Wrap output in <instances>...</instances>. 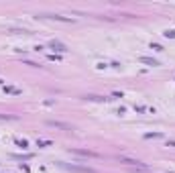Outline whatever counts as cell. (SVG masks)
Instances as JSON below:
<instances>
[{"label":"cell","mask_w":175,"mask_h":173,"mask_svg":"<svg viewBox=\"0 0 175 173\" xmlns=\"http://www.w3.org/2000/svg\"><path fill=\"white\" fill-rule=\"evenodd\" d=\"M37 145H39V147H47V145H51V143H49V141H39Z\"/></svg>","instance_id":"10"},{"label":"cell","mask_w":175,"mask_h":173,"mask_svg":"<svg viewBox=\"0 0 175 173\" xmlns=\"http://www.w3.org/2000/svg\"><path fill=\"white\" fill-rule=\"evenodd\" d=\"M4 92H8V94H18L16 88H4Z\"/></svg>","instance_id":"7"},{"label":"cell","mask_w":175,"mask_h":173,"mask_svg":"<svg viewBox=\"0 0 175 173\" xmlns=\"http://www.w3.org/2000/svg\"><path fill=\"white\" fill-rule=\"evenodd\" d=\"M16 145H18L20 149H27V147H29V143H27V141H20V138L16 141Z\"/></svg>","instance_id":"6"},{"label":"cell","mask_w":175,"mask_h":173,"mask_svg":"<svg viewBox=\"0 0 175 173\" xmlns=\"http://www.w3.org/2000/svg\"><path fill=\"white\" fill-rule=\"evenodd\" d=\"M165 37H175V29H171V31H165Z\"/></svg>","instance_id":"9"},{"label":"cell","mask_w":175,"mask_h":173,"mask_svg":"<svg viewBox=\"0 0 175 173\" xmlns=\"http://www.w3.org/2000/svg\"><path fill=\"white\" fill-rule=\"evenodd\" d=\"M120 161H122V163H126V165H132V167H134V165H136V167H145V163H140L138 159H128V157H120Z\"/></svg>","instance_id":"2"},{"label":"cell","mask_w":175,"mask_h":173,"mask_svg":"<svg viewBox=\"0 0 175 173\" xmlns=\"http://www.w3.org/2000/svg\"><path fill=\"white\" fill-rule=\"evenodd\" d=\"M49 126H55V129H63V130H71V126L69 124H65V122H55V120H49L47 122Z\"/></svg>","instance_id":"4"},{"label":"cell","mask_w":175,"mask_h":173,"mask_svg":"<svg viewBox=\"0 0 175 173\" xmlns=\"http://www.w3.org/2000/svg\"><path fill=\"white\" fill-rule=\"evenodd\" d=\"M65 169H69V171H78V173H96L92 167H78V165H63Z\"/></svg>","instance_id":"1"},{"label":"cell","mask_w":175,"mask_h":173,"mask_svg":"<svg viewBox=\"0 0 175 173\" xmlns=\"http://www.w3.org/2000/svg\"><path fill=\"white\" fill-rule=\"evenodd\" d=\"M0 84H2V80H0Z\"/></svg>","instance_id":"11"},{"label":"cell","mask_w":175,"mask_h":173,"mask_svg":"<svg viewBox=\"0 0 175 173\" xmlns=\"http://www.w3.org/2000/svg\"><path fill=\"white\" fill-rule=\"evenodd\" d=\"M151 49H155V51H163V47H161V45H157V43L151 45Z\"/></svg>","instance_id":"8"},{"label":"cell","mask_w":175,"mask_h":173,"mask_svg":"<svg viewBox=\"0 0 175 173\" xmlns=\"http://www.w3.org/2000/svg\"><path fill=\"white\" fill-rule=\"evenodd\" d=\"M49 47H51V49H55V51H59V53H65V51H67V47H65L63 43H59V41H51Z\"/></svg>","instance_id":"3"},{"label":"cell","mask_w":175,"mask_h":173,"mask_svg":"<svg viewBox=\"0 0 175 173\" xmlns=\"http://www.w3.org/2000/svg\"><path fill=\"white\" fill-rule=\"evenodd\" d=\"M140 61H143V63H147V65H153V67H155V65H159V61H157V59H151V57H140Z\"/></svg>","instance_id":"5"}]
</instances>
